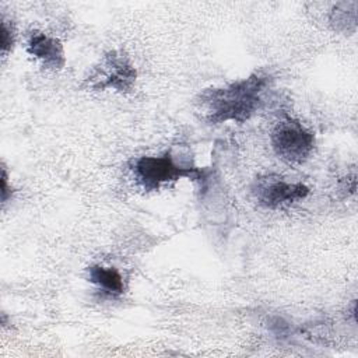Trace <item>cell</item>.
Here are the masks:
<instances>
[{
	"instance_id": "obj_1",
	"label": "cell",
	"mask_w": 358,
	"mask_h": 358,
	"mask_svg": "<svg viewBox=\"0 0 358 358\" xmlns=\"http://www.w3.org/2000/svg\"><path fill=\"white\" fill-rule=\"evenodd\" d=\"M270 83V74L259 70L252 73L248 78L203 91L199 103L204 109L206 120L213 124L246 122L259 109L262 94Z\"/></svg>"
},
{
	"instance_id": "obj_2",
	"label": "cell",
	"mask_w": 358,
	"mask_h": 358,
	"mask_svg": "<svg viewBox=\"0 0 358 358\" xmlns=\"http://www.w3.org/2000/svg\"><path fill=\"white\" fill-rule=\"evenodd\" d=\"M131 171L138 185L147 190H158L165 183L178 182L182 178L203 180L204 171L196 166L178 165L169 154L161 157H140L133 161Z\"/></svg>"
},
{
	"instance_id": "obj_3",
	"label": "cell",
	"mask_w": 358,
	"mask_h": 358,
	"mask_svg": "<svg viewBox=\"0 0 358 358\" xmlns=\"http://www.w3.org/2000/svg\"><path fill=\"white\" fill-rule=\"evenodd\" d=\"M271 145L278 158L288 164H302L315 147V136L292 117L280 120L271 131Z\"/></svg>"
},
{
	"instance_id": "obj_4",
	"label": "cell",
	"mask_w": 358,
	"mask_h": 358,
	"mask_svg": "<svg viewBox=\"0 0 358 358\" xmlns=\"http://www.w3.org/2000/svg\"><path fill=\"white\" fill-rule=\"evenodd\" d=\"M137 71L131 62L120 52L110 50L103 56L96 67L85 78L88 88L103 91L115 90L117 92H129L133 90Z\"/></svg>"
},
{
	"instance_id": "obj_5",
	"label": "cell",
	"mask_w": 358,
	"mask_h": 358,
	"mask_svg": "<svg viewBox=\"0 0 358 358\" xmlns=\"http://www.w3.org/2000/svg\"><path fill=\"white\" fill-rule=\"evenodd\" d=\"M253 194L260 206L270 210H280L292 206L309 194L303 183H291L277 175H266L256 179Z\"/></svg>"
},
{
	"instance_id": "obj_6",
	"label": "cell",
	"mask_w": 358,
	"mask_h": 358,
	"mask_svg": "<svg viewBox=\"0 0 358 358\" xmlns=\"http://www.w3.org/2000/svg\"><path fill=\"white\" fill-rule=\"evenodd\" d=\"M27 52L41 60L43 67L50 70H60L66 64L64 49L60 41L39 31L31 32L27 43Z\"/></svg>"
},
{
	"instance_id": "obj_7",
	"label": "cell",
	"mask_w": 358,
	"mask_h": 358,
	"mask_svg": "<svg viewBox=\"0 0 358 358\" xmlns=\"http://www.w3.org/2000/svg\"><path fill=\"white\" fill-rule=\"evenodd\" d=\"M88 275L91 282H94L98 288H101L103 292L109 295H120L124 289L123 278L120 273L113 267L95 264L90 267Z\"/></svg>"
},
{
	"instance_id": "obj_8",
	"label": "cell",
	"mask_w": 358,
	"mask_h": 358,
	"mask_svg": "<svg viewBox=\"0 0 358 358\" xmlns=\"http://www.w3.org/2000/svg\"><path fill=\"white\" fill-rule=\"evenodd\" d=\"M330 24L336 31L355 29L357 25V3H338L330 13Z\"/></svg>"
},
{
	"instance_id": "obj_9",
	"label": "cell",
	"mask_w": 358,
	"mask_h": 358,
	"mask_svg": "<svg viewBox=\"0 0 358 358\" xmlns=\"http://www.w3.org/2000/svg\"><path fill=\"white\" fill-rule=\"evenodd\" d=\"M0 45H1V52L6 53L11 49L13 43H14V34L13 29L8 28L7 22L4 20L0 21Z\"/></svg>"
},
{
	"instance_id": "obj_10",
	"label": "cell",
	"mask_w": 358,
	"mask_h": 358,
	"mask_svg": "<svg viewBox=\"0 0 358 358\" xmlns=\"http://www.w3.org/2000/svg\"><path fill=\"white\" fill-rule=\"evenodd\" d=\"M7 179H8V178H7V172H6V169L3 168V171H1V200H3V203L7 201L8 193L11 192V190H8Z\"/></svg>"
}]
</instances>
